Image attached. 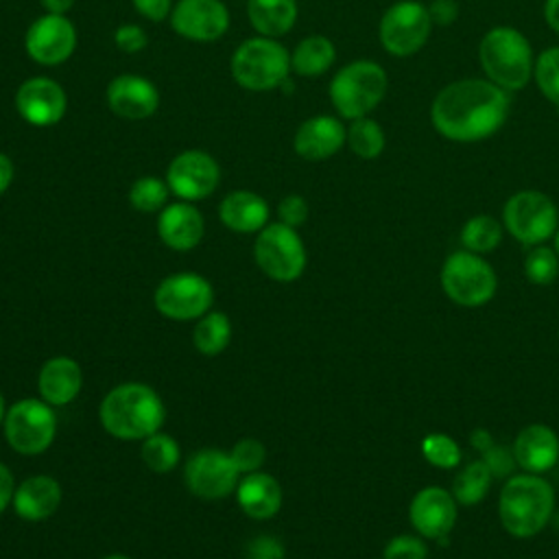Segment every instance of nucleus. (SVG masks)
I'll return each mask as SVG.
<instances>
[{"label": "nucleus", "mask_w": 559, "mask_h": 559, "mask_svg": "<svg viewBox=\"0 0 559 559\" xmlns=\"http://www.w3.org/2000/svg\"><path fill=\"white\" fill-rule=\"evenodd\" d=\"M509 116V92L489 79H459L443 85L430 103L432 129L459 144L483 142L498 133Z\"/></svg>", "instance_id": "1"}, {"label": "nucleus", "mask_w": 559, "mask_h": 559, "mask_svg": "<svg viewBox=\"0 0 559 559\" xmlns=\"http://www.w3.org/2000/svg\"><path fill=\"white\" fill-rule=\"evenodd\" d=\"M100 426L122 441H144L162 430L166 406L159 393L144 382H122L107 391L98 408Z\"/></svg>", "instance_id": "2"}, {"label": "nucleus", "mask_w": 559, "mask_h": 559, "mask_svg": "<svg viewBox=\"0 0 559 559\" xmlns=\"http://www.w3.org/2000/svg\"><path fill=\"white\" fill-rule=\"evenodd\" d=\"M555 513V489L542 474H511L498 498L502 528L518 539H531L546 528Z\"/></svg>", "instance_id": "3"}, {"label": "nucleus", "mask_w": 559, "mask_h": 559, "mask_svg": "<svg viewBox=\"0 0 559 559\" xmlns=\"http://www.w3.org/2000/svg\"><path fill=\"white\" fill-rule=\"evenodd\" d=\"M478 61L485 79L504 92H520L533 79L535 55L531 41L513 26L489 28L478 44Z\"/></svg>", "instance_id": "4"}, {"label": "nucleus", "mask_w": 559, "mask_h": 559, "mask_svg": "<svg viewBox=\"0 0 559 559\" xmlns=\"http://www.w3.org/2000/svg\"><path fill=\"white\" fill-rule=\"evenodd\" d=\"M229 74L247 92H271L288 81L290 52L273 37L253 35L242 39L229 57Z\"/></svg>", "instance_id": "5"}, {"label": "nucleus", "mask_w": 559, "mask_h": 559, "mask_svg": "<svg viewBox=\"0 0 559 559\" xmlns=\"http://www.w3.org/2000/svg\"><path fill=\"white\" fill-rule=\"evenodd\" d=\"M389 76L378 61L356 59L334 72L328 96L341 120L369 116L386 96Z\"/></svg>", "instance_id": "6"}, {"label": "nucleus", "mask_w": 559, "mask_h": 559, "mask_svg": "<svg viewBox=\"0 0 559 559\" xmlns=\"http://www.w3.org/2000/svg\"><path fill=\"white\" fill-rule=\"evenodd\" d=\"M439 282L445 297L461 308H480L498 290L493 266L467 249H459L443 260Z\"/></svg>", "instance_id": "7"}, {"label": "nucleus", "mask_w": 559, "mask_h": 559, "mask_svg": "<svg viewBox=\"0 0 559 559\" xmlns=\"http://www.w3.org/2000/svg\"><path fill=\"white\" fill-rule=\"evenodd\" d=\"M502 225L520 245H544L559 227V207L542 190H518L502 205Z\"/></svg>", "instance_id": "8"}, {"label": "nucleus", "mask_w": 559, "mask_h": 559, "mask_svg": "<svg viewBox=\"0 0 559 559\" xmlns=\"http://www.w3.org/2000/svg\"><path fill=\"white\" fill-rule=\"evenodd\" d=\"M2 432L7 443L24 456L46 452L57 437L55 406L41 397H24L7 408Z\"/></svg>", "instance_id": "9"}, {"label": "nucleus", "mask_w": 559, "mask_h": 559, "mask_svg": "<svg viewBox=\"0 0 559 559\" xmlns=\"http://www.w3.org/2000/svg\"><path fill=\"white\" fill-rule=\"evenodd\" d=\"M253 260L266 277L275 282H295L306 271L308 253L299 231L275 221L258 231Z\"/></svg>", "instance_id": "10"}, {"label": "nucleus", "mask_w": 559, "mask_h": 559, "mask_svg": "<svg viewBox=\"0 0 559 559\" xmlns=\"http://www.w3.org/2000/svg\"><path fill=\"white\" fill-rule=\"evenodd\" d=\"M432 26L426 4L419 0H397L378 22V39L384 52L404 59L417 55L426 46Z\"/></svg>", "instance_id": "11"}, {"label": "nucleus", "mask_w": 559, "mask_h": 559, "mask_svg": "<svg viewBox=\"0 0 559 559\" xmlns=\"http://www.w3.org/2000/svg\"><path fill=\"white\" fill-rule=\"evenodd\" d=\"M159 314L173 321H197L214 304L212 284L192 271H179L164 277L153 295Z\"/></svg>", "instance_id": "12"}, {"label": "nucleus", "mask_w": 559, "mask_h": 559, "mask_svg": "<svg viewBox=\"0 0 559 559\" xmlns=\"http://www.w3.org/2000/svg\"><path fill=\"white\" fill-rule=\"evenodd\" d=\"M170 194L179 201H203L212 197L221 183V166L212 153L203 148H186L177 153L166 168Z\"/></svg>", "instance_id": "13"}, {"label": "nucleus", "mask_w": 559, "mask_h": 559, "mask_svg": "<svg viewBox=\"0 0 559 559\" xmlns=\"http://www.w3.org/2000/svg\"><path fill=\"white\" fill-rule=\"evenodd\" d=\"M79 44L76 26L68 15L41 13L24 33V50L31 61L44 68L66 63Z\"/></svg>", "instance_id": "14"}, {"label": "nucleus", "mask_w": 559, "mask_h": 559, "mask_svg": "<svg viewBox=\"0 0 559 559\" xmlns=\"http://www.w3.org/2000/svg\"><path fill=\"white\" fill-rule=\"evenodd\" d=\"M240 472L229 459V452L218 448L197 450L183 465V483L201 500H223L236 493Z\"/></svg>", "instance_id": "15"}, {"label": "nucleus", "mask_w": 559, "mask_h": 559, "mask_svg": "<svg viewBox=\"0 0 559 559\" xmlns=\"http://www.w3.org/2000/svg\"><path fill=\"white\" fill-rule=\"evenodd\" d=\"M13 103L17 116L37 129L59 124L68 111V94L63 85L57 79L44 74L24 79L15 90Z\"/></svg>", "instance_id": "16"}, {"label": "nucleus", "mask_w": 559, "mask_h": 559, "mask_svg": "<svg viewBox=\"0 0 559 559\" xmlns=\"http://www.w3.org/2000/svg\"><path fill=\"white\" fill-rule=\"evenodd\" d=\"M168 22L179 37L212 44L229 31L231 15L223 0H175Z\"/></svg>", "instance_id": "17"}, {"label": "nucleus", "mask_w": 559, "mask_h": 559, "mask_svg": "<svg viewBox=\"0 0 559 559\" xmlns=\"http://www.w3.org/2000/svg\"><path fill=\"white\" fill-rule=\"evenodd\" d=\"M105 103L109 111L122 120H146L162 103L157 85L142 74H116L105 87Z\"/></svg>", "instance_id": "18"}, {"label": "nucleus", "mask_w": 559, "mask_h": 559, "mask_svg": "<svg viewBox=\"0 0 559 559\" xmlns=\"http://www.w3.org/2000/svg\"><path fill=\"white\" fill-rule=\"evenodd\" d=\"M456 500L452 491L430 485L419 489L408 504V520L424 539H445L456 524Z\"/></svg>", "instance_id": "19"}, {"label": "nucleus", "mask_w": 559, "mask_h": 559, "mask_svg": "<svg viewBox=\"0 0 559 559\" xmlns=\"http://www.w3.org/2000/svg\"><path fill=\"white\" fill-rule=\"evenodd\" d=\"M347 142V127L338 116L317 114L306 118L295 135L293 151L306 162H325L334 157Z\"/></svg>", "instance_id": "20"}, {"label": "nucleus", "mask_w": 559, "mask_h": 559, "mask_svg": "<svg viewBox=\"0 0 559 559\" xmlns=\"http://www.w3.org/2000/svg\"><path fill=\"white\" fill-rule=\"evenodd\" d=\"M205 234L201 210L190 201H173L157 214V236L173 251L194 249Z\"/></svg>", "instance_id": "21"}, {"label": "nucleus", "mask_w": 559, "mask_h": 559, "mask_svg": "<svg viewBox=\"0 0 559 559\" xmlns=\"http://www.w3.org/2000/svg\"><path fill=\"white\" fill-rule=\"evenodd\" d=\"M511 448L518 467L528 474H546L559 461V435L546 424L524 426Z\"/></svg>", "instance_id": "22"}, {"label": "nucleus", "mask_w": 559, "mask_h": 559, "mask_svg": "<svg viewBox=\"0 0 559 559\" xmlns=\"http://www.w3.org/2000/svg\"><path fill=\"white\" fill-rule=\"evenodd\" d=\"M218 218L229 231L258 234L271 223V207L253 190H231L218 203Z\"/></svg>", "instance_id": "23"}, {"label": "nucleus", "mask_w": 559, "mask_h": 559, "mask_svg": "<svg viewBox=\"0 0 559 559\" xmlns=\"http://www.w3.org/2000/svg\"><path fill=\"white\" fill-rule=\"evenodd\" d=\"M61 485L48 474H35L22 480L13 493V511L26 522H44L61 504Z\"/></svg>", "instance_id": "24"}, {"label": "nucleus", "mask_w": 559, "mask_h": 559, "mask_svg": "<svg viewBox=\"0 0 559 559\" xmlns=\"http://www.w3.org/2000/svg\"><path fill=\"white\" fill-rule=\"evenodd\" d=\"M83 386L81 365L70 356L48 358L37 376V393L50 406H68Z\"/></svg>", "instance_id": "25"}, {"label": "nucleus", "mask_w": 559, "mask_h": 559, "mask_svg": "<svg viewBox=\"0 0 559 559\" xmlns=\"http://www.w3.org/2000/svg\"><path fill=\"white\" fill-rule=\"evenodd\" d=\"M236 502L251 520H271L282 509V487L266 472L242 474L236 487Z\"/></svg>", "instance_id": "26"}, {"label": "nucleus", "mask_w": 559, "mask_h": 559, "mask_svg": "<svg viewBox=\"0 0 559 559\" xmlns=\"http://www.w3.org/2000/svg\"><path fill=\"white\" fill-rule=\"evenodd\" d=\"M247 20L255 35L280 39L288 35L297 22V0H247Z\"/></svg>", "instance_id": "27"}, {"label": "nucleus", "mask_w": 559, "mask_h": 559, "mask_svg": "<svg viewBox=\"0 0 559 559\" xmlns=\"http://www.w3.org/2000/svg\"><path fill=\"white\" fill-rule=\"evenodd\" d=\"M336 61V46L330 37L312 33L290 50V72L304 79L323 76Z\"/></svg>", "instance_id": "28"}, {"label": "nucleus", "mask_w": 559, "mask_h": 559, "mask_svg": "<svg viewBox=\"0 0 559 559\" xmlns=\"http://www.w3.org/2000/svg\"><path fill=\"white\" fill-rule=\"evenodd\" d=\"M231 341V321L221 310H210L201 319H197V325L192 330V343L194 349L203 356H218L225 352V347Z\"/></svg>", "instance_id": "29"}, {"label": "nucleus", "mask_w": 559, "mask_h": 559, "mask_svg": "<svg viewBox=\"0 0 559 559\" xmlns=\"http://www.w3.org/2000/svg\"><path fill=\"white\" fill-rule=\"evenodd\" d=\"M491 480L493 476L489 474L487 465L476 459V461H469L465 463L459 474L454 476V483H452V496L459 504L463 507H474V504H480L491 487Z\"/></svg>", "instance_id": "30"}, {"label": "nucleus", "mask_w": 559, "mask_h": 559, "mask_svg": "<svg viewBox=\"0 0 559 559\" xmlns=\"http://www.w3.org/2000/svg\"><path fill=\"white\" fill-rule=\"evenodd\" d=\"M504 236L502 221L489 216V214H476L467 218L461 227V245L463 249L472 253H489L493 251Z\"/></svg>", "instance_id": "31"}, {"label": "nucleus", "mask_w": 559, "mask_h": 559, "mask_svg": "<svg viewBox=\"0 0 559 559\" xmlns=\"http://www.w3.org/2000/svg\"><path fill=\"white\" fill-rule=\"evenodd\" d=\"M345 146L360 159H376L382 155L386 146L384 129L378 120L362 116L356 120H349L347 124V142Z\"/></svg>", "instance_id": "32"}, {"label": "nucleus", "mask_w": 559, "mask_h": 559, "mask_svg": "<svg viewBox=\"0 0 559 559\" xmlns=\"http://www.w3.org/2000/svg\"><path fill=\"white\" fill-rule=\"evenodd\" d=\"M140 454H142V461L146 463V467L157 472V474L173 472L179 465V461H181L179 443L170 435H166L162 430L153 432L151 437H146L142 441Z\"/></svg>", "instance_id": "33"}, {"label": "nucleus", "mask_w": 559, "mask_h": 559, "mask_svg": "<svg viewBox=\"0 0 559 559\" xmlns=\"http://www.w3.org/2000/svg\"><path fill=\"white\" fill-rule=\"evenodd\" d=\"M168 197H170V188L166 179L155 175L138 177L129 188V203L133 210L142 214L162 212L168 205Z\"/></svg>", "instance_id": "34"}, {"label": "nucleus", "mask_w": 559, "mask_h": 559, "mask_svg": "<svg viewBox=\"0 0 559 559\" xmlns=\"http://www.w3.org/2000/svg\"><path fill=\"white\" fill-rule=\"evenodd\" d=\"M533 81L539 94L559 109V46H548L535 57Z\"/></svg>", "instance_id": "35"}, {"label": "nucleus", "mask_w": 559, "mask_h": 559, "mask_svg": "<svg viewBox=\"0 0 559 559\" xmlns=\"http://www.w3.org/2000/svg\"><path fill=\"white\" fill-rule=\"evenodd\" d=\"M419 450H421V456L432 467H439V469H454L461 465V459H463L461 445L445 432H428L421 439Z\"/></svg>", "instance_id": "36"}, {"label": "nucleus", "mask_w": 559, "mask_h": 559, "mask_svg": "<svg viewBox=\"0 0 559 559\" xmlns=\"http://www.w3.org/2000/svg\"><path fill=\"white\" fill-rule=\"evenodd\" d=\"M524 275L537 286H548L559 275V255L552 247L535 245L524 258Z\"/></svg>", "instance_id": "37"}, {"label": "nucleus", "mask_w": 559, "mask_h": 559, "mask_svg": "<svg viewBox=\"0 0 559 559\" xmlns=\"http://www.w3.org/2000/svg\"><path fill=\"white\" fill-rule=\"evenodd\" d=\"M229 459L236 465V469L242 474H251L258 472L264 461H266V448L262 441L253 439V437H245L240 441H236L229 450Z\"/></svg>", "instance_id": "38"}, {"label": "nucleus", "mask_w": 559, "mask_h": 559, "mask_svg": "<svg viewBox=\"0 0 559 559\" xmlns=\"http://www.w3.org/2000/svg\"><path fill=\"white\" fill-rule=\"evenodd\" d=\"M382 559H428V546L421 535L400 533L386 542Z\"/></svg>", "instance_id": "39"}, {"label": "nucleus", "mask_w": 559, "mask_h": 559, "mask_svg": "<svg viewBox=\"0 0 559 559\" xmlns=\"http://www.w3.org/2000/svg\"><path fill=\"white\" fill-rule=\"evenodd\" d=\"M480 461L487 465V469L493 478H509L513 474V469L518 467L513 448H507L496 441L487 450L480 452Z\"/></svg>", "instance_id": "40"}, {"label": "nucleus", "mask_w": 559, "mask_h": 559, "mask_svg": "<svg viewBox=\"0 0 559 559\" xmlns=\"http://www.w3.org/2000/svg\"><path fill=\"white\" fill-rule=\"evenodd\" d=\"M114 44L124 55H138L148 46L146 31L135 22H124L114 31Z\"/></svg>", "instance_id": "41"}, {"label": "nucleus", "mask_w": 559, "mask_h": 559, "mask_svg": "<svg viewBox=\"0 0 559 559\" xmlns=\"http://www.w3.org/2000/svg\"><path fill=\"white\" fill-rule=\"evenodd\" d=\"M308 201L293 192V194H286L280 203H277V218L280 223L288 225V227H301L306 221H308Z\"/></svg>", "instance_id": "42"}, {"label": "nucleus", "mask_w": 559, "mask_h": 559, "mask_svg": "<svg viewBox=\"0 0 559 559\" xmlns=\"http://www.w3.org/2000/svg\"><path fill=\"white\" fill-rule=\"evenodd\" d=\"M245 559H284V544L273 535H258L247 542Z\"/></svg>", "instance_id": "43"}, {"label": "nucleus", "mask_w": 559, "mask_h": 559, "mask_svg": "<svg viewBox=\"0 0 559 559\" xmlns=\"http://www.w3.org/2000/svg\"><path fill=\"white\" fill-rule=\"evenodd\" d=\"M131 4L138 15H142L153 24H159L170 17L175 0H131Z\"/></svg>", "instance_id": "44"}, {"label": "nucleus", "mask_w": 559, "mask_h": 559, "mask_svg": "<svg viewBox=\"0 0 559 559\" xmlns=\"http://www.w3.org/2000/svg\"><path fill=\"white\" fill-rule=\"evenodd\" d=\"M428 7V15L435 26H450L459 20V2L456 0H432Z\"/></svg>", "instance_id": "45"}, {"label": "nucleus", "mask_w": 559, "mask_h": 559, "mask_svg": "<svg viewBox=\"0 0 559 559\" xmlns=\"http://www.w3.org/2000/svg\"><path fill=\"white\" fill-rule=\"evenodd\" d=\"M13 493H15V480L11 469L0 461V515L13 504Z\"/></svg>", "instance_id": "46"}, {"label": "nucleus", "mask_w": 559, "mask_h": 559, "mask_svg": "<svg viewBox=\"0 0 559 559\" xmlns=\"http://www.w3.org/2000/svg\"><path fill=\"white\" fill-rule=\"evenodd\" d=\"M13 175H15V166L13 159L0 151V197L9 190V186L13 183Z\"/></svg>", "instance_id": "47"}, {"label": "nucleus", "mask_w": 559, "mask_h": 559, "mask_svg": "<svg viewBox=\"0 0 559 559\" xmlns=\"http://www.w3.org/2000/svg\"><path fill=\"white\" fill-rule=\"evenodd\" d=\"M76 0H39L44 13H55V15H68V11L74 7Z\"/></svg>", "instance_id": "48"}, {"label": "nucleus", "mask_w": 559, "mask_h": 559, "mask_svg": "<svg viewBox=\"0 0 559 559\" xmlns=\"http://www.w3.org/2000/svg\"><path fill=\"white\" fill-rule=\"evenodd\" d=\"M544 20L555 33H559V0L544 2Z\"/></svg>", "instance_id": "49"}, {"label": "nucleus", "mask_w": 559, "mask_h": 559, "mask_svg": "<svg viewBox=\"0 0 559 559\" xmlns=\"http://www.w3.org/2000/svg\"><path fill=\"white\" fill-rule=\"evenodd\" d=\"M469 443H472L478 452H483V450H487V448L493 443V437H491L485 428H476V430L469 435Z\"/></svg>", "instance_id": "50"}, {"label": "nucleus", "mask_w": 559, "mask_h": 559, "mask_svg": "<svg viewBox=\"0 0 559 559\" xmlns=\"http://www.w3.org/2000/svg\"><path fill=\"white\" fill-rule=\"evenodd\" d=\"M4 415H7V404H4V397H2V393H0V428H2Z\"/></svg>", "instance_id": "51"}, {"label": "nucleus", "mask_w": 559, "mask_h": 559, "mask_svg": "<svg viewBox=\"0 0 559 559\" xmlns=\"http://www.w3.org/2000/svg\"><path fill=\"white\" fill-rule=\"evenodd\" d=\"M552 242H555V251H557V255H559V227H557V231H555V236H552Z\"/></svg>", "instance_id": "52"}, {"label": "nucleus", "mask_w": 559, "mask_h": 559, "mask_svg": "<svg viewBox=\"0 0 559 559\" xmlns=\"http://www.w3.org/2000/svg\"><path fill=\"white\" fill-rule=\"evenodd\" d=\"M103 559H131V557H127V555H107Z\"/></svg>", "instance_id": "53"}, {"label": "nucleus", "mask_w": 559, "mask_h": 559, "mask_svg": "<svg viewBox=\"0 0 559 559\" xmlns=\"http://www.w3.org/2000/svg\"><path fill=\"white\" fill-rule=\"evenodd\" d=\"M245 2H247V0H245Z\"/></svg>", "instance_id": "54"}]
</instances>
